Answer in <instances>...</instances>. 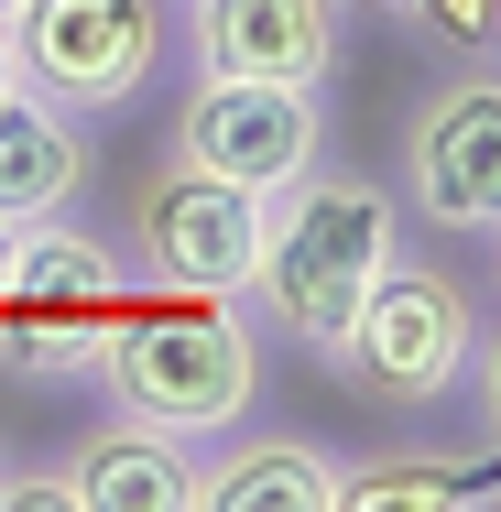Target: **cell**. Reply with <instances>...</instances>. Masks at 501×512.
<instances>
[{
	"label": "cell",
	"mask_w": 501,
	"mask_h": 512,
	"mask_svg": "<svg viewBox=\"0 0 501 512\" xmlns=\"http://www.w3.org/2000/svg\"><path fill=\"white\" fill-rule=\"evenodd\" d=\"M327 153V88H273V77H197L175 109V164H197L218 186H295Z\"/></svg>",
	"instance_id": "obj_7"
},
{
	"label": "cell",
	"mask_w": 501,
	"mask_h": 512,
	"mask_svg": "<svg viewBox=\"0 0 501 512\" xmlns=\"http://www.w3.org/2000/svg\"><path fill=\"white\" fill-rule=\"evenodd\" d=\"M11 11H22V0H0V22H11Z\"/></svg>",
	"instance_id": "obj_19"
},
{
	"label": "cell",
	"mask_w": 501,
	"mask_h": 512,
	"mask_svg": "<svg viewBox=\"0 0 501 512\" xmlns=\"http://www.w3.org/2000/svg\"><path fill=\"white\" fill-rule=\"evenodd\" d=\"M338 0H186V55L197 77H273L327 88L338 77Z\"/></svg>",
	"instance_id": "obj_9"
},
{
	"label": "cell",
	"mask_w": 501,
	"mask_h": 512,
	"mask_svg": "<svg viewBox=\"0 0 501 512\" xmlns=\"http://www.w3.org/2000/svg\"><path fill=\"white\" fill-rule=\"evenodd\" d=\"M22 88L55 109H131L164 77V0H22L11 11Z\"/></svg>",
	"instance_id": "obj_5"
},
{
	"label": "cell",
	"mask_w": 501,
	"mask_h": 512,
	"mask_svg": "<svg viewBox=\"0 0 501 512\" xmlns=\"http://www.w3.org/2000/svg\"><path fill=\"white\" fill-rule=\"evenodd\" d=\"M393 251H403V197H382L371 175H338V164L316 153L295 186L262 197V251H251L240 306L262 316V338L327 360Z\"/></svg>",
	"instance_id": "obj_1"
},
{
	"label": "cell",
	"mask_w": 501,
	"mask_h": 512,
	"mask_svg": "<svg viewBox=\"0 0 501 512\" xmlns=\"http://www.w3.org/2000/svg\"><path fill=\"white\" fill-rule=\"evenodd\" d=\"M469 338H480L469 284L436 273V262H414V251H393L382 284L360 295V316L338 327L327 371H338L349 393H371V404H447L458 371H469Z\"/></svg>",
	"instance_id": "obj_4"
},
{
	"label": "cell",
	"mask_w": 501,
	"mask_h": 512,
	"mask_svg": "<svg viewBox=\"0 0 501 512\" xmlns=\"http://www.w3.org/2000/svg\"><path fill=\"white\" fill-rule=\"evenodd\" d=\"M120 306H131V273H120V251L99 229H77L66 207L11 229V251H0V371L77 382Z\"/></svg>",
	"instance_id": "obj_3"
},
{
	"label": "cell",
	"mask_w": 501,
	"mask_h": 512,
	"mask_svg": "<svg viewBox=\"0 0 501 512\" xmlns=\"http://www.w3.org/2000/svg\"><path fill=\"white\" fill-rule=\"evenodd\" d=\"M403 207L425 229H501V55L447 66L425 99L403 109Z\"/></svg>",
	"instance_id": "obj_6"
},
{
	"label": "cell",
	"mask_w": 501,
	"mask_h": 512,
	"mask_svg": "<svg viewBox=\"0 0 501 512\" xmlns=\"http://www.w3.org/2000/svg\"><path fill=\"white\" fill-rule=\"evenodd\" d=\"M458 382H469V404H480V436L501 447V327L469 338V371H458Z\"/></svg>",
	"instance_id": "obj_15"
},
{
	"label": "cell",
	"mask_w": 501,
	"mask_h": 512,
	"mask_svg": "<svg viewBox=\"0 0 501 512\" xmlns=\"http://www.w3.org/2000/svg\"><path fill=\"white\" fill-rule=\"evenodd\" d=\"M0 251H11V229H0Z\"/></svg>",
	"instance_id": "obj_20"
},
{
	"label": "cell",
	"mask_w": 501,
	"mask_h": 512,
	"mask_svg": "<svg viewBox=\"0 0 501 512\" xmlns=\"http://www.w3.org/2000/svg\"><path fill=\"white\" fill-rule=\"evenodd\" d=\"M491 240H501V229H491Z\"/></svg>",
	"instance_id": "obj_21"
},
{
	"label": "cell",
	"mask_w": 501,
	"mask_h": 512,
	"mask_svg": "<svg viewBox=\"0 0 501 512\" xmlns=\"http://www.w3.org/2000/svg\"><path fill=\"white\" fill-rule=\"evenodd\" d=\"M338 458L316 436H240L197 469V512H338Z\"/></svg>",
	"instance_id": "obj_12"
},
{
	"label": "cell",
	"mask_w": 501,
	"mask_h": 512,
	"mask_svg": "<svg viewBox=\"0 0 501 512\" xmlns=\"http://www.w3.org/2000/svg\"><path fill=\"white\" fill-rule=\"evenodd\" d=\"M88 371L120 414H142L186 447H218L262 404V327L229 295H175V306H142V316L120 306Z\"/></svg>",
	"instance_id": "obj_2"
},
{
	"label": "cell",
	"mask_w": 501,
	"mask_h": 512,
	"mask_svg": "<svg viewBox=\"0 0 501 512\" xmlns=\"http://www.w3.org/2000/svg\"><path fill=\"white\" fill-rule=\"evenodd\" d=\"M66 480H77V512H197V447L109 404V425L66 447Z\"/></svg>",
	"instance_id": "obj_10"
},
{
	"label": "cell",
	"mask_w": 501,
	"mask_h": 512,
	"mask_svg": "<svg viewBox=\"0 0 501 512\" xmlns=\"http://www.w3.org/2000/svg\"><path fill=\"white\" fill-rule=\"evenodd\" d=\"M0 512H77L66 469H0Z\"/></svg>",
	"instance_id": "obj_16"
},
{
	"label": "cell",
	"mask_w": 501,
	"mask_h": 512,
	"mask_svg": "<svg viewBox=\"0 0 501 512\" xmlns=\"http://www.w3.org/2000/svg\"><path fill=\"white\" fill-rule=\"evenodd\" d=\"M458 480L469 469H447L425 447H393V458H371V469L338 480V512H436V502H458Z\"/></svg>",
	"instance_id": "obj_13"
},
{
	"label": "cell",
	"mask_w": 501,
	"mask_h": 512,
	"mask_svg": "<svg viewBox=\"0 0 501 512\" xmlns=\"http://www.w3.org/2000/svg\"><path fill=\"white\" fill-rule=\"evenodd\" d=\"M403 33L436 44L447 66H480V55H501V0H414Z\"/></svg>",
	"instance_id": "obj_14"
},
{
	"label": "cell",
	"mask_w": 501,
	"mask_h": 512,
	"mask_svg": "<svg viewBox=\"0 0 501 512\" xmlns=\"http://www.w3.org/2000/svg\"><path fill=\"white\" fill-rule=\"evenodd\" d=\"M22 88V55H11V22H0V99Z\"/></svg>",
	"instance_id": "obj_17"
},
{
	"label": "cell",
	"mask_w": 501,
	"mask_h": 512,
	"mask_svg": "<svg viewBox=\"0 0 501 512\" xmlns=\"http://www.w3.org/2000/svg\"><path fill=\"white\" fill-rule=\"evenodd\" d=\"M338 11H371V22H403L414 0H338Z\"/></svg>",
	"instance_id": "obj_18"
},
{
	"label": "cell",
	"mask_w": 501,
	"mask_h": 512,
	"mask_svg": "<svg viewBox=\"0 0 501 512\" xmlns=\"http://www.w3.org/2000/svg\"><path fill=\"white\" fill-rule=\"evenodd\" d=\"M251 251H262V197L251 186H218V175L164 153L153 186L131 197V262L164 295H240Z\"/></svg>",
	"instance_id": "obj_8"
},
{
	"label": "cell",
	"mask_w": 501,
	"mask_h": 512,
	"mask_svg": "<svg viewBox=\"0 0 501 512\" xmlns=\"http://www.w3.org/2000/svg\"><path fill=\"white\" fill-rule=\"evenodd\" d=\"M88 120L55 99H33V88H11L0 99V229H33V218H55V207L88 197Z\"/></svg>",
	"instance_id": "obj_11"
}]
</instances>
